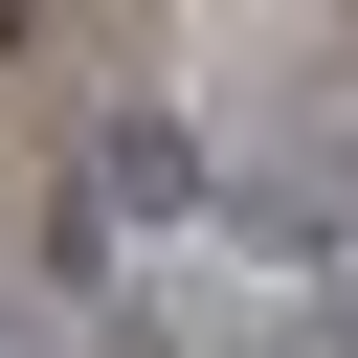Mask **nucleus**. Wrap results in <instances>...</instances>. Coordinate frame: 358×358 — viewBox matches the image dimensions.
Listing matches in <instances>:
<instances>
[{
	"mask_svg": "<svg viewBox=\"0 0 358 358\" xmlns=\"http://www.w3.org/2000/svg\"><path fill=\"white\" fill-rule=\"evenodd\" d=\"M90 179H112V224H179V201H201V134H179V112H112Z\"/></svg>",
	"mask_w": 358,
	"mask_h": 358,
	"instance_id": "f257e3e1",
	"label": "nucleus"
}]
</instances>
